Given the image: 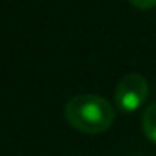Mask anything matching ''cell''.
Segmentation results:
<instances>
[{"instance_id":"obj_1","label":"cell","mask_w":156,"mask_h":156,"mask_svg":"<svg viewBox=\"0 0 156 156\" xmlns=\"http://www.w3.org/2000/svg\"><path fill=\"white\" fill-rule=\"evenodd\" d=\"M66 121L79 132L101 134L114 123V107L98 94H77L64 105Z\"/></svg>"},{"instance_id":"obj_5","label":"cell","mask_w":156,"mask_h":156,"mask_svg":"<svg viewBox=\"0 0 156 156\" xmlns=\"http://www.w3.org/2000/svg\"><path fill=\"white\" fill-rule=\"evenodd\" d=\"M132 156H143V154H132Z\"/></svg>"},{"instance_id":"obj_2","label":"cell","mask_w":156,"mask_h":156,"mask_svg":"<svg viewBox=\"0 0 156 156\" xmlns=\"http://www.w3.org/2000/svg\"><path fill=\"white\" fill-rule=\"evenodd\" d=\"M149 96V83L141 73H127L116 87L114 99L116 107L121 112H134L138 110Z\"/></svg>"},{"instance_id":"obj_3","label":"cell","mask_w":156,"mask_h":156,"mask_svg":"<svg viewBox=\"0 0 156 156\" xmlns=\"http://www.w3.org/2000/svg\"><path fill=\"white\" fill-rule=\"evenodd\" d=\"M141 130L152 143H156V101L151 103L143 110V114H141Z\"/></svg>"},{"instance_id":"obj_4","label":"cell","mask_w":156,"mask_h":156,"mask_svg":"<svg viewBox=\"0 0 156 156\" xmlns=\"http://www.w3.org/2000/svg\"><path fill=\"white\" fill-rule=\"evenodd\" d=\"M129 2H130L134 8H138V9H143V11L156 8V0H129Z\"/></svg>"}]
</instances>
